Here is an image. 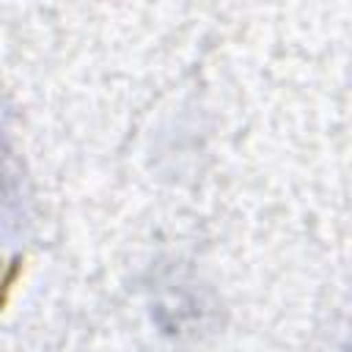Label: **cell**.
I'll list each match as a JSON object with an SVG mask.
<instances>
[{
	"mask_svg": "<svg viewBox=\"0 0 352 352\" xmlns=\"http://www.w3.org/2000/svg\"><path fill=\"white\" fill-rule=\"evenodd\" d=\"M8 162H11V138H8V118H6V107L0 99V187L8 176Z\"/></svg>",
	"mask_w": 352,
	"mask_h": 352,
	"instance_id": "1",
	"label": "cell"
}]
</instances>
